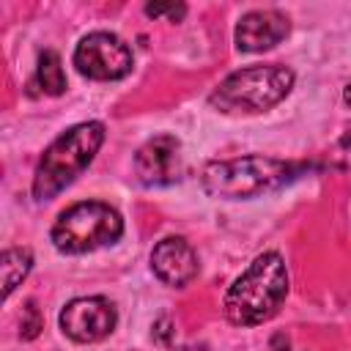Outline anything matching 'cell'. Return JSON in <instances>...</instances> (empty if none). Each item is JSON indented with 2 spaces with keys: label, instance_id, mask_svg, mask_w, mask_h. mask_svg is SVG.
Listing matches in <instances>:
<instances>
[{
  "label": "cell",
  "instance_id": "obj_1",
  "mask_svg": "<svg viewBox=\"0 0 351 351\" xmlns=\"http://www.w3.org/2000/svg\"><path fill=\"white\" fill-rule=\"evenodd\" d=\"M307 167L296 162H285L277 156L250 154L236 159H217L200 170V184L211 197L219 200H250L266 192H274L293 178H299Z\"/></svg>",
  "mask_w": 351,
  "mask_h": 351
},
{
  "label": "cell",
  "instance_id": "obj_2",
  "mask_svg": "<svg viewBox=\"0 0 351 351\" xmlns=\"http://www.w3.org/2000/svg\"><path fill=\"white\" fill-rule=\"evenodd\" d=\"M288 296V269L277 252L258 255L228 288L222 299L225 318L233 326H258L277 315Z\"/></svg>",
  "mask_w": 351,
  "mask_h": 351
},
{
  "label": "cell",
  "instance_id": "obj_3",
  "mask_svg": "<svg viewBox=\"0 0 351 351\" xmlns=\"http://www.w3.org/2000/svg\"><path fill=\"white\" fill-rule=\"evenodd\" d=\"M101 143H104V123L99 121L77 123L69 132H63L58 140H52L36 167L33 197L52 200L55 195H60L93 162Z\"/></svg>",
  "mask_w": 351,
  "mask_h": 351
},
{
  "label": "cell",
  "instance_id": "obj_4",
  "mask_svg": "<svg viewBox=\"0 0 351 351\" xmlns=\"http://www.w3.org/2000/svg\"><path fill=\"white\" fill-rule=\"evenodd\" d=\"M293 88V71L280 63H258L228 74L208 96L219 112H266Z\"/></svg>",
  "mask_w": 351,
  "mask_h": 351
},
{
  "label": "cell",
  "instance_id": "obj_5",
  "mask_svg": "<svg viewBox=\"0 0 351 351\" xmlns=\"http://www.w3.org/2000/svg\"><path fill=\"white\" fill-rule=\"evenodd\" d=\"M123 233L121 214L101 200H82L58 214L52 225V244L66 255L93 252L99 247L115 244Z\"/></svg>",
  "mask_w": 351,
  "mask_h": 351
},
{
  "label": "cell",
  "instance_id": "obj_6",
  "mask_svg": "<svg viewBox=\"0 0 351 351\" xmlns=\"http://www.w3.org/2000/svg\"><path fill=\"white\" fill-rule=\"evenodd\" d=\"M74 66L90 80H121L132 71V49L123 38L107 30L88 33L74 49Z\"/></svg>",
  "mask_w": 351,
  "mask_h": 351
},
{
  "label": "cell",
  "instance_id": "obj_7",
  "mask_svg": "<svg viewBox=\"0 0 351 351\" xmlns=\"http://www.w3.org/2000/svg\"><path fill=\"white\" fill-rule=\"evenodd\" d=\"M118 313L115 304L104 296H80L60 310V329L74 343L104 340L115 329Z\"/></svg>",
  "mask_w": 351,
  "mask_h": 351
},
{
  "label": "cell",
  "instance_id": "obj_8",
  "mask_svg": "<svg viewBox=\"0 0 351 351\" xmlns=\"http://www.w3.org/2000/svg\"><path fill=\"white\" fill-rule=\"evenodd\" d=\"M134 173L143 186H170L184 178L181 143L173 134H159L148 140L134 156Z\"/></svg>",
  "mask_w": 351,
  "mask_h": 351
},
{
  "label": "cell",
  "instance_id": "obj_9",
  "mask_svg": "<svg viewBox=\"0 0 351 351\" xmlns=\"http://www.w3.org/2000/svg\"><path fill=\"white\" fill-rule=\"evenodd\" d=\"M151 269L165 285L184 288L197 277V255L186 239L167 236L151 250Z\"/></svg>",
  "mask_w": 351,
  "mask_h": 351
},
{
  "label": "cell",
  "instance_id": "obj_10",
  "mask_svg": "<svg viewBox=\"0 0 351 351\" xmlns=\"http://www.w3.org/2000/svg\"><path fill=\"white\" fill-rule=\"evenodd\" d=\"M288 30H291V22L285 14L274 8L250 11L236 25V47L241 52H263L277 47L288 36Z\"/></svg>",
  "mask_w": 351,
  "mask_h": 351
},
{
  "label": "cell",
  "instance_id": "obj_11",
  "mask_svg": "<svg viewBox=\"0 0 351 351\" xmlns=\"http://www.w3.org/2000/svg\"><path fill=\"white\" fill-rule=\"evenodd\" d=\"M33 269V255L27 250H5L0 255V280H3V296H11V291L27 277V271Z\"/></svg>",
  "mask_w": 351,
  "mask_h": 351
},
{
  "label": "cell",
  "instance_id": "obj_12",
  "mask_svg": "<svg viewBox=\"0 0 351 351\" xmlns=\"http://www.w3.org/2000/svg\"><path fill=\"white\" fill-rule=\"evenodd\" d=\"M36 82L41 85L44 93L49 96H60L66 90V74H63V63L60 55L55 49H44L38 55V66H36Z\"/></svg>",
  "mask_w": 351,
  "mask_h": 351
},
{
  "label": "cell",
  "instance_id": "obj_13",
  "mask_svg": "<svg viewBox=\"0 0 351 351\" xmlns=\"http://www.w3.org/2000/svg\"><path fill=\"white\" fill-rule=\"evenodd\" d=\"M41 326H44L41 313H38L36 302L30 299V302L22 307V324H19V335H22V340H33V337H38Z\"/></svg>",
  "mask_w": 351,
  "mask_h": 351
},
{
  "label": "cell",
  "instance_id": "obj_14",
  "mask_svg": "<svg viewBox=\"0 0 351 351\" xmlns=\"http://www.w3.org/2000/svg\"><path fill=\"white\" fill-rule=\"evenodd\" d=\"M145 14L148 16H170L173 22H178L184 14H186V5H176V3H148L145 5Z\"/></svg>",
  "mask_w": 351,
  "mask_h": 351
},
{
  "label": "cell",
  "instance_id": "obj_15",
  "mask_svg": "<svg viewBox=\"0 0 351 351\" xmlns=\"http://www.w3.org/2000/svg\"><path fill=\"white\" fill-rule=\"evenodd\" d=\"M154 337H156L162 346H170V340H173V329H170V321H167V318H159V321L154 324Z\"/></svg>",
  "mask_w": 351,
  "mask_h": 351
},
{
  "label": "cell",
  "instance_id": "obj_16",
  "mask_svg": "<svg viewBox=\"0 0 351 351\" xmlns=\"http://www.w3.org/2000/svg\"><path fill=\"white\" fill-rule=\"evenodd\" d=\"M340 145H343V148H348V151H351V129H348V132H346V134H343V137H340Z\"/></svg>",
  "mask_w": 351,
  "mask_h": 351
},
{
  "label": "cell",
  "instance_id": "obj_17",
  "mask_svg": "<svg viewBox=\"0 0 351 351\" xmlns=\"http://www.w3.org/2000/svg\"><path fill=\"white\" fill-rule=\"evenodd\" d=\"M343 101L351 107V82H348V85H346V90H343Z\"/></svg>",
  "mask_w": 351,
  "mask_h": 351
},
{
  "label": "cell",
  "instance_id": "obj_18",
  "mask_svg": "<svg viewBox=\"0 0 351 351\" xmlns=\"http://www.w3.org/2000/svg\"><path fill=\"white\" fill-rule=\"evenodd\" d=\"M178 351H197V348H178Z\"/></svg>",
  "mask_w": 351,
  "mask_h": 351
}]
</instances>
